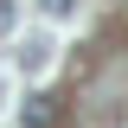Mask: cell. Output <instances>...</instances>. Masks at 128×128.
<instances>
[{
	"mask_svg": "<svg viewBox=\"0 0 128 128\" xmlns=\"http://www.w3.org/2000/svg\"><path fill=\"white\" fill-rule=\"evenodd\" d=\"M45 6H51V13H70V0H45Z\"/></svg>",
	"mask_w": 128,
	"mask_h": 128,
	"instance_id": "2",
	"label": "cell"
},
{
	"mask_svg": "<svg viewBox=\"0 0 128 128\" xmlns=\"http://www.w3.org/2000/svg\"><path fill=\"white\" fill-rule=\"evenodd\" d=\"M19 128H58V102L51 96H26L19 102Z\"/></svg>",
	"mask_w": 128,
	"mask_h": 128,
	"instance_id": "1",
	"label": "cell"
}]
</instances>
